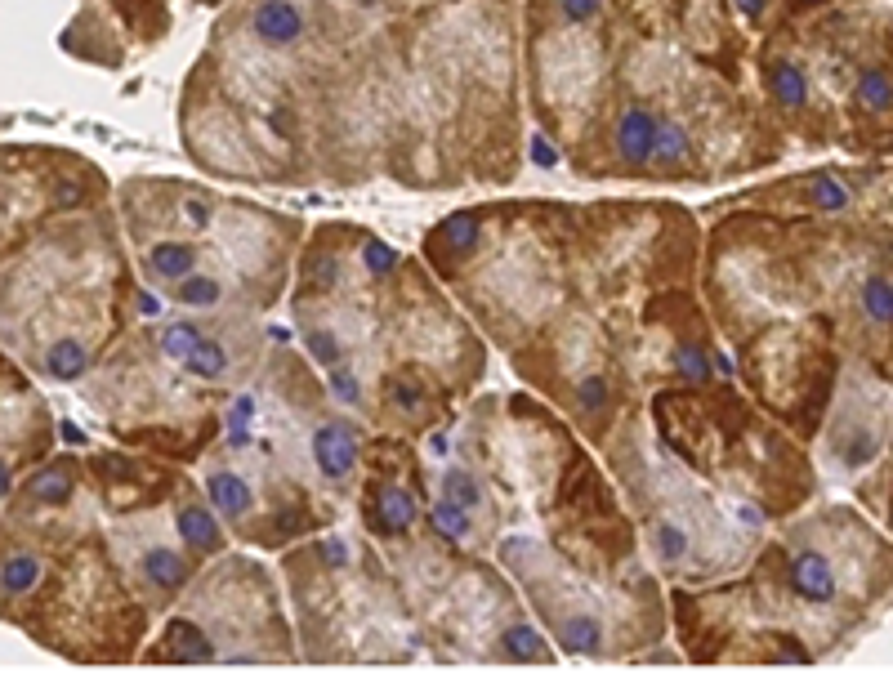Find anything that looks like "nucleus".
<instances>
[{
  "label": "nucleus",
  "mask_w": 893,
  "mask_h": 674,
  "mask_svg": "<svg viewBox=\"0 0 893 674\" xmlns=\"http://www.w3.org/2000/svg\"><path fill=\"white\" fill-rule=\"evenodd\" d=\"M313 465H318L322 478L331 483H344L358 465V429L349 420H326V425L313 433Z\"/></svg>",
  "instance_id": "nucleus-1"
},
{
  "label": "nucleus",
  "mask_w": 893,
  "mask_h": 674,
  "mask_svg": "<svg viewBox=\"0 0 893 674\" xmlns=\"http://www.w3.org/2000/svg\"><path fill=\"white\" fill-rule=\"evenodd\" d=\"M416 523V496L398 483H371L367 491V527L376 536H402Z\"/></svg>",
  "instance_id": "nucleus-2"
},
{
  "label": "nucleus",
  "mask_w": 893,
  "mask_h": 674,
  "mask_svg": "<svg viewBox=\"0 0 893 674\" xmlns=\"http://www.w3.org/2000/svg\"><path fill=\"white\" fill-rule=\"evenodd\" d=\"M657 130H661V121L652 117L648 108H626L617 121V157L635 170L648 166L652 152H657Z\"/></svg>",
  "instance_id": "nucleus-3"
},
{
  "label": "nucleus",
  "mask_w": 893,
  "mask_h": 674,
  "mask_svg": "<svg viewBox=\"0 0 893 674\" xmlns=\"http://www.w3.org/2000/svg\"><path fill=\"white\" fill-rule=\"evenodd\" d=\"M251 27L264 45H295L304 36V9L295 0H259L251 9Z\"/></svg>",
  "instance_id": "nucleus-4"
},
{
  "label": "nucleus",
  "mask_w": 893,
  "mask_h": 674,
  "mask_svg": "<svg viewBox=\"0 0 893 674\" xmlns=\"http://www.w3.org/2000/svg\"><path fill=\"white\" fill-rule=\"evenodd\" d=\"M786 581H791V594H800L804 603H831L835 599V572L831 563L818 550H800L786 567Z\"/></svg>",
  "instance_id": "nucleus-5"
},
{
  "label": "nucleus",
  "mask_w": 893,
  "mask_h": 674,
  "mask_svg": "<svg viewBox=\"0 0 893 674\" xmlns=\"http://www.w3.org/2000/svg\"><path fill=\"white\" fill-rule=\"evenodd\" d=\"M157 657L175 661V666H210V661H219V652H215V643L197 630V625L179 621V625H170V634H166V643L157 648Z\"/></svg>",
  "instance_id": "nucleus-6"
},
{
  "label": "nucleus",
  "mask_w": 893,
  "mask_h": 674,
  "mask_svg": "<svg viewBox=\"0 0 893 674\" xmlns=\"http://www.w3.org/2000/svg\"><path fill=\"white\" fill-rule=\"evenodd\" d=\"M188 558L179 550H166V545H152V550H143V576H148V585L161 594V599H170L175 590H184L188 585Z\"/></svg>",
  "instance_id": "nucleus-7"
},
{
  "label": "nucleus",
  "mask_w": 893,
  "mask_h": 674,
  "mask_svg": "<svg viewBox=\"0 0 893 674\" xmlns=\"http://www.w3.org/2000/svg\"><path fill=\"white\" fill-rule=\"evenodd\" d=\"M197 268V246L188 242H157L148 250V273L161 277V282H184Z\"/></svg>",
  "instance_id": "nucleus-8"
},
{
  "label": "nucleus",
  "mask_w": 893,
  "mask_h": 674,
  "mask_svg": "<svg viewBox=\"0 0 893 674\" xmlns=\"http://www.w3.org/2000/svg\"><path fill=\"white\" fill-rule=\"evenodd\" d=\"M179 536H184V545H188L192 554H215L219 545H224L215 514H210V509H201V505L179 509Z\"/></svg>",
  "instance_id": "nucleus-9"
},
{
  "label": "nucleus",
  "mask_w": 893,
  "mask_h": 674,
  "mask_svg": "<svg viewBox=\"0 0 893 674\" xmlns=\"http://www.w3.org/2000/svg\"><path fill=\"white\" fill-rule=\"evenodd\" d=\"M764 76H768V94H773L782 108H804V103H809V81H804V72L791 59H773Z\"/></svg>",
  "instance_id": "nucleus-10"
},
{
  "label": "nucleus",
  "mask_w": 893,
  "mask_h": 674,
  "mask_svg": "<svg viewBox=\"0 0 893 674\" xmlns=\"http://www.w3.org/2000/svg\"><path fill=\"white\" fill-rule=\"evenodd\" d=\"M206 491H210V505L224 518H242L246 509H251V487L237 474H228V469H215V474L206 478Z\"/></svg>",
  "instance_id": "nucleus-11"
},
{
  "label": "nucleus",
  "mask_w": 893,
  "mask_h": 674,
  "mask_svg": "<svg viewBox=\"0 0 893 674\" xmlns=\"http://www.w3.org/2000/svg\"><path fill=\"white\" fill-rule=\"evenodd\" d=\"M652 166H661V170H684V166H693V139H688V130L679 121H661Z\"/></svg>",
  "instance_id": "nucleus-12"
},
{
  "label": "nucleus",
  "mask_w": 893,
  "mask_h": 674,
  "mask_svg": "<svg viewBox=\"0 0 893 674\" xmlns=\"http://www.w3.org/2000/svg\"><path fill=\"white\" fill-rule=\"evenodd\" d=\"M36 576H41V558L32 550H9L5 567H0V590H5V599H18L36 585Z\"/></svg>",
  "instance_id": "nucleus-13"
},
{
  "label": "nucleus",
  "mask_w": 893,
  "mask_h": 674,
  "mask_svg": "<svg viewBox=\"0 0 893 674\" xmlns=\"http://www.w3.org/2000/svg\"><path fill=\"white\" fill-rule=\"evenodd\" d=\"M45 371H50L54 380H63V384L81 380V375L90 371V349H85L81 340H59V344H50V353H45Z\"/></svg>",
  "instance_id": "nucleus-14"
},
{
  "label": "nucleus",
  "mask_w": 893,
  "mask_h": 674,
  "mask_svg": "<svg viewBox=\"0 0 893 674\" xmlns=\"http://www.w3.org/2000/svg\"><path fill=\"white\" fill-rule=\"evenodd\" d=\"M501 657L518 661V666H523V661H545L550 657V643H545L532 625H510V630H501Z\"/></svg>",
  "instance_id": "nucleus-15"
},
{
  "label": "nucleus",
  "mask_w": 893,
  "mask_h": 674,
  "mask_svg": "<svg viewBox=\"0 0 893 674\" xmlns=\"http://www.w3.org/2000/svg\"><path fill=\"white\" fill-rule=\"evenodd\" d=\"M429 523H434L438 536H447V541H469V532H474V523H469V509L456 505V500H438L434 509H429Z\"/></svg>",
  "instance_id": "nucleus-16"
},
{
  "label": "nucleus",
  "mask_w": 893,
  "mask_h": 674,
  "mask_svg": "<svg viewBox=\"0 0 893 674\" xmlns=\"http://www.w3.org/2000/svg\"><path fill=\"white\" fill-rule=\"evenodd\" d=\"M27 491H32V500H41V505H63V500L72 496V469L67 465L41 469V474L27 483Z\"/></svg>",
  "instance_id": "nucleus-17"
},
{
  "label": "nucleus",
  "mask_w": 893,
  "mask_h": 674,
  "mask_svg": "<svg viewBox=\"0 0 893 674\" xmlns=\"http://www.w3.org/2000/svg\"><path fill=\"white\" fill-rule=\"evenodd\" d=\"M175 300L184 308H215L219 300H224V286H219L215 277H206V273H192V277H184V282L175 286Z\"/></svg>",
  "instance_id": "nucleus-18"
},
{
  "label": "nucleus",
  "mask_w": 893,
  "mask_h": 674,
  "mask_svg": "<svg viewBox=\"0 0 893 674\" xmlns=\"http://www.w3.org/2000/svg\"><path fill=\"white\" fill-rule=\"evenodd\" d=\"M858 103L867 112H893V81L880 67H871V72L858 76Z\"/></svg>",
  "instance_id": "nucleus-19"
},
{
  "label": "nucleus",
  "mask_w": 893,
  "mask_h": 674,
  "mask_svg": "<svg viewBox=\"0 0 893 674\" xmlns=\"http://www.w3.org/2000/svg\"><path fill=\"white\" fill-rule=\"evenodd\" d=\"M862 313L871 317V322H893V282L880 273H871L867 282H862Z\"/></svg>",
  "instance_id": "nucleus-20"
},
{
  "label": "nucleus",
  "mask_w": 893,
  "mask_h": 674,
  "mask_svg": "<svg viewBox=\"0 0 893 674\" xmlns=\"http://www.w3.org/2000/svg\"><path fill=\"white\" fill-rule=\"evenodd\" d=\"M652 545H657V558H666V563H684L688 550H693L688 532L679 523H670V518H661V523L652 527Z\"/></svg>",
  "instance_id": "nucleus-21"
},
{
  "label": "nucleus",
  "mask_w": 893,
  "mask_h": 674,
  "mask_svg": "<svg viewBox=\"0 0 893 674\" xmlns=\"http://www.w3.org/2000/svg\"><path fill=\"white\" fill-rule=\"evenodd\" d=\"M184 367L197 375V380H219V375L228 371V353H224V344H219V340H201Z\"/></svg>",
  "instance_id": "nucleus-22"
},
{
  "label": "nucleus",
  "mask_w": 893,
  "mask_h": 674,
  "mask_svg": "<svg viewBox=\"0 0 893 674\" xmlns=\"http://www.w3.org/2000/svg\"><path fill=\"white\" fill-rule=\"evenodd\" d=\"M438 242H443L451 255H465L469 246L478 242V215H469V210H460V215H451L443 228H438Z\"/></svg>",
  "instance_id": "nucleus-23"
},
{
  "label": "nucleus",
  "mask_w": 893,
  "mask_h": 674,
  "mask_svg": "<svg viewBox=\"0 0 893 674\" xmlns=\"http://www.w3.org/2000/svg\"><path fill=\"white\" fill-rule=\"evenodd\" d=\"M443 496L456 500V505H465V509L483 505V487H478V478L469 474V469H447V474H443Z\"/></svg>",
  "instance_id": "nucleus-24"
},
{
  "label": "nucleus",
  "mask_w": 893,
  "mask_h": 674,
  "mask_svg": "<svg viewBox=\"0 0 893 674\" xmlns=\"http://www.w3.org/2000/svg\"><path fill=\"white\" fill-rule=\"evenodd\" d=\"M201 340H206V335H201L192 322H170L166 331H161V349H166L175 362H188V358H192V349H197Z\"/></svg>",
  "instance_id": "nucleus-25"
},
{
  "label": "nucleus",
  "mask_w": 893,
  "mask_h": 674,
  "mask_svg": "<svg viewBox=\"0 0 893 674\" xmlns=\"http://www.w3.org/2000/svg\"><path fill=\"white\" fill-rule=\"evenodd\" d=\"M809 201H813L818 210H844V206L853 201V192L844 188L835 175H813V179H809Z\"/></svg>",
  "instance_id": "nucleus-26"
},
{
  "label": "nucleus",
  "mask_w": 893,
  "mask_h": 674,
  "mask_svg": "<svg viewBox=\"0 0 893 674\" xmlns=\"http://www.w3.org/2000/svg\"><path fill=\"white\" fill-rule=\"evenodd\" d=\"M304 344H309L313 362H322V367H335V362L344 358V344L335 340L331 331H304Z\"/></svg>",
  "instance_id": "nucleus-27"
},
{
  "label": "nucleus",
  "mask_w": 893,
  "mask_h": 674,
  "mask_svg": "<svg viewBox=\"0 0 893 674\" xmlns=\"http://www.w3.org/2000/svg\"><path fill=\"white\" fill-rule=\"evenodd\" d=\"M675 362H679V375H684V380H706V349H697V344H684Z\"/></svg>",
  "instance_id": "nucleus-28"
},
{
  "label": "nucleus",
  "mask_w": 893,
  "mask_h": 674,
  "mask_svg": "<svg viewBox=\"0 0 893 674\" xmlns=\"http://www.w3.org/2000/svg\"><path fill=\"white\" fill-rule=\"evenodd\" d=\"M331 393L344 402V407H353V402H362V389H358V375L353 371H331Z\"/></svg>",
  "instance_id": "nucleus-29"
},
{
  "label": "nucleus",
  "mask_w": 893,
  "mask_h": 674,
  "mask_svg": "<svg viewBox=\"0 0 893 674\" xmlns=\"http://www.w3.org/2000/svg\"><path fill=\"white\" fill-rule=\"evenodd\" d=\"M599 9H603V0H559V14L568 18V23H590Z\"/></svg>",
  "instance_id": "nucleus-30"
},
{
  "label": "nucleus",
  "mask_w": 893,
  "mask_h": 674,
  "mask_svg": "<svg viewBox=\"0 0 893 674\" xmlns=\"http://www.w3.org/2000/svg\"><path fill=\"white\" fill-rule=\"evenodd\" d=\"M389 398H393V407H398V411H420V402H425L416 384H407V380H393L389 384Z\"/></svg>",
  "instance_id": "nucleus-31"
},
{
  "label": "nucleus",
  "mask_w": 893,
  "mask_h": 674,
  "mask_svg": "<svg viewBox=\"0 0 893 674\" xmlns=\"http://www.w3.org/2000/svg\"><path fill=\"white\" fill-rule=\"evenodd\" d=\"M603 402H608V384H603L599 375H590V380H581V407H585V411H599Z\"/></svg>",
  "instance_id": "nucleus-32"
},
{
  "label": "nucleus",
  "mask_w": 893,
  "mask_h": 674,
  "mask_svg": "<svg viewBox=\"0 0 893 674\" xmlns=\"http://www.w3.org/2000/svg\"><path fill=\"white\" fill-rule=\"evenodd\" d=\"M367 264L376 268V273H389V268L398 264V255H393V250L384 246V242H367Z\"/></svg>",
  "instance_id": "nucleus-33"
},
{
  "label": "nucleus",
  "mask_w": 893,
  "mask_h": 674,
  "mask_svg": "<svg viewBox=\"0 0 893 674\" xmlns=\"http://www.w3.org/2000/svg\"><path fill=\"white\" fill-rule=\"evenodd\" d=\"M188 219H192L197 228H206V224H210V201H206V197H192V201H188Z\"/></svg>",
  "instance_id": "nucleus-34"
},
{
  "label": "nucleus",
  "mask_w": 893,
  "mask_h": 674,
  "mask_svg": "<svg viewBox=\"0 0 893 674\" xmlns=\"http://www.w3.org/2000/svg\"><path fill=\"white\" fill-rule=\"evenodd\" d=\"M322 554L331 567H344V558H349V550H344V541H322Z\"/></svg>",
  "instance_id": "nucleus-35"
},
{
  "label": "nucleus",
  "mask_w": 893,
  "mask_h": 674,
  "mask_svg": "<svg viewBox=\"0 0 893 674\" xmlns=\"http://www.w3.org/2000/svg\"><path fill=\"white\" fill-rule=\"evenodd\" d=\"M532 157L541 161V166H554V148L545 139H532Z\"/></svg>",
  "instance_id": "nucleus-36"
},
{
  "label": "nucleus",
  "mask_w": 893,
  "mask_h": 674,
  "mask_svg": "<svg viewBox=\"0 0 893 674\" xmlns=\"http://www.w3.org/2000/svg\"><path fill=\"white\" fill-rule=\"evenodd\" d=\"M733 5L742 9L746 18H760V14H764V0H733Z\"/></svg>",
  "instance_id": "nucleus-37"
},
{
  "label": "nucleus",
  "mask_w": 893,
  "mask_h": 674,
  "mask_svg": "<svg viewBox=\"0 0 893 674\" xmlns=\"http://www.w3.org/2000/svg\"><path fill=\"white\" fill-rule=\"evenodd\" d=\"M0 483H5V487H0V491H5V496H9V491H14V465H9V460H5V478H0Z\"/></svg>",
  "instance_id": "nucleus-38"
}]
</instances>
